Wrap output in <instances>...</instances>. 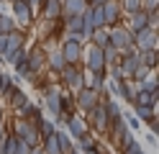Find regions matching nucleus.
<instances>
[{"instance_id":"nucleus-8","label":"nucleus","mask_w":159,"mask_h":154,"mask_svg":"<svg viewBox=\"0 0 159 154\" xmlns=\"http://www.w3.org/2000/svg\"><path fill=\"white\" fill-rule=\"evenodd\" d=\"M64 131H67V136L69 139H77V136H82V133L87 131V123H85V116H82V113H72V116H69L67 118V123H64Z\"/></svg>"},{"instance_id":"nucleus-31","label":"nucleus","mask_w":159,"mask_h":154,"mask_svg":"<svg viewBox=\"0 0 159 154\" xmlns=\"http://www.w3.org/2000/svg\"><path fill=\"white\" fill-rule=\"evenodd\" d=\"M118 154H146V149L141 147V144H139V139L131 144V147H126L123 152H118Z\"/></svg>"},{"instance_id":"nucleus-22","label":"nucleus","mask_w":159,"mask_h":154,"mask_svg":"<svg viewBox=\"0 0 159 154\" xmlns=\"http://www.w3.org/2000/svg\"><path fill=\"white\" fill-rule=\"evenodd\" d=\"M136 105H154L159 103V92H149V90H136V98H134Z\"/></svg>"},{"instance_id":"nucleus-16","label":"nucleus","mask_w":159,"mask_h":154,"mask_svg":"<svg viewBox=\"0 0 159 154\" xmlns=\"http://www.w3.org/2000/svg\"><path fill=\"white\" fill-rule=\"evenodd\" d=\"M64 64H67V62L62 57V51H59V46H54V49L46 51V72H54V75H57Z\"/></svg>"},{"instance_id":"nucleus-29","label":"nucleus","mask_w":159,"mask_h":154,"mask_svg":"<svg viewBox=\"0 0 159 154\" xmlns=\"http://www.w3.org/2000/svg\"><path fill=\"white\" fill-rule=\"evenodd\" d=\"M103 59H105V67L108 64H118V49L116 46H103Z\"/></svg>"},{"instance_id":"nucleus-23","label":"nucleus","mask_w":159,"mask_h":154,"mask_svg":"<svg viewBox=\"0 0 159 154\" xmlns=\"http://www.w3.org/2000/svg\"><path fill=\"white\" fill-rule=\"evenodd\" d=\"M62 21H64V34L82 36V16H69V18H62Z\"/></svg>"},{"instance_id":"nucleus-20","label":"nucleus","mask_w":159,"mask_h":154,"mask_svg":"<svg viewBox=\"0 0 159 154\" xmlns=\"http://www.w3.org/2000/svg\"><path fill=\"white\" fill-rule=\"evenodd\" d=\"M139 90H149V92H159V75H157V69H152L144 80H139L136 82Z\"/></svg>"},{"instance_id":"nucleus-36","label":"nucleus","mask_w":159,"mask_h":154,"mask_svg":"<svg viewBox=\"0 0 159 154\" xmlns=\"http://www.w3.org/2000/svg\"><path fill=\"white\" fill-rule=\"evenodd\" d=\"M146 128L152 131V133H157V131H159V123H157V118H152V121H146Z\"/></svg>"},{"instance_id":"nucleus-30","label":"nucleus","mask_w":159,"mask_h":154,"mask_svg":"<svg viewBox=\"0 0 159 154\" xmlns=\"http://www.w3.org/2000/svg\"><path fill=\"white\" fill-rule=\"evenodd\" d=\"M123 87H126V103L131 105L134 103V98H136V90H139V85L134 80H123Z\"/></svg>"},{"instance_id":"nucleus-4","label":"nucleus","mask_w":159,"mask_h":154,"mask_svg":"<svg viewBox=\"0 0 159 154\" xmlns=\"http://www.w3.org/2000/svg\"><path fill=\"white\" fill-rule=\"evenodd\" d=\"M82 69H87V72L105 69V59H103V49L100 46L85 44V49H82Z\"/></svg>"},{"instance_id":"nucleus-41","label":"nucleus","mask_w":159,"mask_h":154,"mask_svg":"<svg viewBox=\"0 0 159 154\" xmlns=\"http://www.w3.org/2000/svg\"><path fill=\"white\" fill-rule=\"evenodd\" d=\"M3 121H5V108L0 105V123H3Z\"/></svg>"},{"instance_id":"nucleus-42","label":"nucleus","mask_w":159,"mask_h":154,"mask_svg":"<svg viewBox=\"0 0 159 154\" xmlns=\"http://www.w3.org/2000/svg\"><path fill=\"white\" fill-rule=\"evenodd\" d=\"M0 69H3V62H0Z\"/></svg>"},{"instance_id":"nucleus-5","label":"nucleus","mask_w":159,"mask_h":154,"mask_svg":"<svg viewBox=\"0 0 159 154\" xmlns=\"http://www.w3.org/2000/svg\"><path fill=\"white\" fill-rule=\"evenodd\" d=\"M72 95H75V108H77V113H87L93 105L100 103V90H93V87H80L77 92H72Z\"/></svg>"},{"instance_id":"nucleus-21","label":"nucleus","mask_w":159,"mask_h":154,"mask_svg":"<svg viewBox=\"0 0 159 154\" xmlns=\"http://www.w3.org/2000/svg\"><path fill=\"white\" fill-rule=\"evenodd\" d=\"M59 105H62V113H67V116H72V113L77 110L75 108V95H72V92H69V90H59Z\"/></svg>"},{"instance_id":"nucleus-2","label":"nucleus","mask_w":159,"mask_h":154,"mask_svg":"<svg viewBox=\"0 0 159 154\" xmlns=\"http://www.w3.org/2000/svg\"><path fill=\"white\" fill-rule=\"evenodd\" d=\"M57 85L64 87L69 92H77L80 87H85V75H82V64H64L57 72Z\"/></svg>"},{"instance_id":"nucleus-28","label":"nucleus","mask_w":159,"mask_h":154,"mask_svg":"<svg viewBox=\"0 0 159 154\" xmlns=\"http://www.w3.org/2000/svg\"><path fill=\"white\" fill-rule=\"evenodd\" d=\"M118 5H121L123 16H131L136 10H141V0H118Z\"/></svg>"},{"instance_id":"nucleus-33","label":"nucleus","mask_w":159,"mask_h":154,"mask_svg":"<svg viewBox=\"0 0 159 154\" xmlns=\"http://www.w3.org/2000/svg\"><path fill=\"white\" fill-rule=\"evenodd\" d=\"M144 144H146V147H152V149H154V147H157V133L146 131V133H144Z\"/></svg>"},{"instance_id":"nucleus-39","label":"nucleus","mask_w":159,"mask_h":154,"mask_svg":"<svg viewBox=\"0 0 159 154\" xmlns=\"http://www.w3.org/2000/svg\"><path fill=\"white\" fill-rule=\"evenodd\" d=\"M103 3H108V0H87V5H103Z\"/></svg>"},{"instance_id":"nucleus-9","label":"nucleus","mask_w":159,"mask_h":154,"mask_svg":"<svg viewBox=\"0 0 159 154\" xmlns=\"http://www.w3.org/2000/svg\"><path fill=\"white\" fill-rule=\"evenodd\" d=\"M100 8H103V23H105V28H111V26H116V23H121L123 13H121V5H118V0H108V3H103Z\"/></svg>"},{"instance_id":"nucleus-35","label":"nucleus","mask_w":159,"mask_h":154,"mask_svg":"<svg viewBox=\"0 0 159 154\" xmlns=\"http://www.w3.org/2000/svg\"><path fill=\"white\" fill-rule=\"evenodd\" d=\"M159 26V10H152L149 13V28H157Z\"/></svg>"},{"instance_id":"nucleus-12","label":"nucleus","mask_w":159,"mask_h":154,"mask_svg":"<svg viewBox=\"0 0 159 154\" xmlns=\"http://www.w3.org/2000/svg\"><path fill=\"white\" fill-rule=\"evenodd\" d=\"M98 141H100V133H95L93 128H87L82 136L75 139V149H77V152H90V149L98 147Z\"/></svg>"},{"instance_id":"nucleus-24","label":"nucleus","mask_w":159,"mask_h":154,"mask_svg":"<svg viewBox=\"0 0 159 154\" xmlns=\"http://www.w3.org/2000/svg\"><path fill=\"white\" fill-rule=\"evenodd\" d=\"M36 131H39V139H46V136H52V133L57 131V126H54V121L52 118H41L39 121V126H36Z\"/></svg>"},{"instance_id":"nucleus-25","label":"nucleus","mask_w":159,"mask_h":154,"mask_svg":"<svg viewBox=\"0 0 159 154\" xmlns=\"http://www.w3.org/2000/svg\"><path fill=\"white\" fill-rule=\"evenodd\" d=\"M57 141H59V149H62V154H69V152L75 149V141L67 136L64 128H57Z\"/></svg>"},{"instance_id":"nucleus-37","label":"nucleus","mask_w":159,"mask_h":154,"mask_svg":"<svg viewBox=\"0 0 159 154\" xmlns=\"http://www.w3.org/2000/svg\"><path fill=\"white\" fill-rule=\"evenodd\" d=\"M5 44H8V36H5V34H0V57L5 54Z\"/></svg>"},{"instance_id":"nucleus-3","label":"nucleus","mask_w":159,"mask_h":154,"mask_svg":"<svg viewBox=\"0 0 159 154\" xmlns=\"http://www.w3.org/2000/svg\"><path fill=\"white\" fill-rule=\"evenodd\" d=\"M11 16L16 21V26L18 28H26V31L36 23V16H34L31 5H28L26 0H16V3H11Z\"/></svg>"},{"instance_id":"nucleus-1","label":"nucleus","mask_w":159,"mask_h":154,"mask_svg":"<svg viewBox=\"0 0 159 154\" xmlns=\"http://www.w3.org/2000/svg\"><path fill=\"white\" fill-rule=\"evenodd\" d=\"M108 44L118 49V57L136 51V46H134V34H131L123 23H116V26L108 28Z\"/></svg>"},{"instance_id":"nucleus-34","label":"nucleus","mask_w":159,"mask_h":154,"mask_svg":"<svg viewBox=\"0 0 159 154\" xmlns=\"http://www.w3.org/2000/svg\"><path fill=\"white\" fill-rule=\"evenodd\" d=\"M28 5H31V10H34V16L39 18V10H41V5H44V0H26Z\"/></svg>"},{"instance_id":"nucleus-10","label":"nucleus","mask_w":159,"mask_h":154,"mask_svg":"<svg viewBox=\"0 0 159 154\" xmlns=\"http://www.w3.org/2000/svg\"><path fill=\"white\" fill-rule=\"evenodd\" d=\"M141 64L139 62V49L131 51V54H123V57H118V69H121V77L123 80H131L134 77V69Z\"/></svg>"},{"instance_id":"nucleus-38","label":"nucleus","mask_w":159,"mask_h":154,"mask_svg":"<svg viewBox=\"0 0 159 154\" xmlns=\"http://www.w3.org/2000/svg\"><path fill=\"white\" fill-rule=\"evenodd\" d=\"M3 13H11V3H0V16Z\"/></svg>"},{"instance_id":"nucleus-19","label":"nucleus","mask_w":159,"mask_h":154,"mask_svg":"<svg viewBox=\"0 0 159 154\" xmlns=\"http://www.w3.org/2000/svg\"><path fill=\"white\" fill-rule=\"evenodd\" d=\"M28 100H31V98L26 95V90H23V87H16V90L11 92V98H8L5 108H11V110H18V108H21L23 103H28Z\"/></svg>"},{"instance_id":"nucleus-32","label":"nucleus","mask_w":159,"mask_h":154,"mask_svg":"<svg viewBox=\"0 0 159 154\" xmlns=\"http://www.w3.org/2000/svg\"><path fill=\"white\" fill-rule=\"evenodd\" d=\"M141 10H146V13L159 10V0H141Z\"/></svg>"},{"instance_id":"nucleus-7","label":"nucleus","mask_w":159,"mask_h":154,"mask_svg":"<svg viewBox=\"0 0 159 154\" xmlns=\"http://www.w3.org/2000/svg\"><path fill=\"white\" fill-rule=\"evenodd\" d=\"M134 46L141 51V49H159V34H157V28H141V31H136L134 34Z\"/></svg>"},{"instance_id":"nucleus-15","label":"nucleus","mask_w":159,"mask_h":154,"mask_svg":"<svg viewBox=\"0 0 159 154\" xmlns=\"http://www.w3.org/2000/svg\"><path fill=\"white\" fill-rule=\"evenodd\" d=\"M82 75H85V87H93V90H103V85H105V77H108V72H105V69H98V72H87V69H82Z\"/></svg>"},{"instance_id":"nucleus-27","label":"nucleus","mask_w":159,"mask_h":154,"mask_svg":"<svg viewBox=\"0 0 159 154\" xmlns=\"http://www.w3.org/2000/svg\"><path fill=\"white\" fill-rule=\"evenodd\" d=\"M123 121H126V126H128V128H131L134 133H141V128H144V123H141V121H139V118L134 116V113H131V110H123Z\"/></svg>"},{"instance_id":"nucleus-6","label":"nucleus","mask_w":159,"mask_h":154,"mask_svg":"<svg viewBox=\"0 0 159 154\" xmlns=\"http://www.w3.org/2000/svg\"><path fill=\"white\" fill-rule=\"evenodd\" d=\"M26 67L31 72H36V75L46 69V51L39 46V41L34 46H26Z\"/></svg>"},{"instance_id":"nucleus-26","label":"nucleus","mask_w":159,"mask_h":154,"mask_svg":"<svg viewBox=\"0 0 159 154\" xmlns=\"http://www.w3.org/2000/svg\"><path fill=\"white\" fill-rule=\"evenodd\" d=\"M90 44H95V46H108V28L105 26H100V28H95L93 34H90Z\"/></svg>"},{"instance_id":"nucleus-11","label":"nucleus","mask_w":159,"mask_h":154,"mask_svg":"<svg viewBox=\"0 0 159 154\" xmlns=\"http://www.w3.org/2000/svg\"><path fill=\"white\" fill-rule=\"evenodd\" d=\"M121 23L131 31V34H136V31H141V28L149 26V13L146 10H136V13H131V16H123Z\"/></svg>"},{"instance_id":"nucleus-13","label":"nucleus","mask_w":159,"mask_h":154,"mask_svg":"<svg viewBox=\"0 0 159 154\" xmlns=\"http://www.w3.org/2000/svg\"><path fill=\"white\" fill-rule=\"evenodd\" d=\"M39 16H41L44 21H57L59 16H62V0H44Z\"/></svg>"},{"instance_id":"nucleus-18","label":"nucleus","mask_w":159,"mask_h":154,"mask_svg":"<svg viewBox=\"0 0 159 154\" xmlns=\"http://www.w3.org/2000/svg\"><path fill=\"white\" fill-rule=\"evenodd\" d=\"M139 62H141L144 67H149V69H157V64H159V49H141L139 51Z\"/></svg>"},{"instance_id":"nucleus-40","label":"nucleus","mask_w":159,"mask_h":154,"mask_svg":"<svg viewBox=\"0 0 159 154\" xmlns=\"http://www.w3.org/2000/svg\"><path fill=\"white\" fill-rule=\"evenodd\" d=\"M28 154H44V152H41V147H31V152H28Z\"/></svg>"},{"instance_id":"nucleus-14","label":"nucleus","mask_w":159,"mask_h":154,"mask_svg":"<svg viewBox=\"0 0 159 154\" xmlns=\"http://www.w3.org/2000/svg\"><path fill=\"white\" fill-rule=\"evenodd\" d=\"M85 8H87V0H62V16H59V18L82 16Z\"/></svg>"},{"instance_id":"nucleus-17","label":"nucleus","mask_w":159,"mask_h":154,"mask_svg":"<svg viewBox=\"0 0 159 154\" xmlns=\"http://www.w3.org/2000/svg\"><path fill=\"white\" fill-rule=\"evenodd\" d=\"M131 113H134L141 123L157 118V108H154V105H136V103H131Z\"/></svg>"}]
</instances>
